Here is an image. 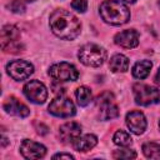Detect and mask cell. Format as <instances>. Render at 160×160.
<instances>
[{
    "label": "cell",
    "mask_w": 160,
    "mask_h": 160,
    "mask_svg": "<svg viewBox=\"0 0 160 160\" xmlns=\"http://www.w3.org/2000/svg\"><path fill=\"white\" fill-rule=\"evenodd\" d=\"M50 29L60 39L72 40L78 38L81 31V24L79 19L68 10L56 9L50 15Z\"/></svg>",
    "instance_id": "cell-1"
},
{
    "label": "cell",
    "mask_w": 160,
    "mask_h": 160,
    "mask_svg": "<svg viewBox=\"0 0 160 160\" xmlns=\"http://www.w3.org/2000/svg\"><path fill=\"white\" fill-rule=\"evenodd\" d=\"M101 19L110 25H124L130 19L129 8L119 0H105L99 8Z\"/></svg>",
    "instance_id": "cell-2"
},
{
    "label": "cell",
    "mask_w": 160,
    "mask_h": 160,
    "mask_svg": "<svg viewBox=\"0 0 160 160\" xmlns=\"http://www.w3.org/2000/svg\"><path fill=\"white\" fill-rule=\"evenodd\" d=\"M78 58L84 65L98 68L106 60V51L98 44H85L79 49Z\"/></svg>",
    "instance_id": "cell-3"
},
{
    "label": "cell",
    "mask_w": 160,
    "mask_h": 160,
    "mask_svg": "<svg viewBox=\"0 0 160 160\" xmlns=\"http://www.w3.org/2000/svg\"><path fill=\"white\" fill-rule=\"evenodd\" d=\"M135 102L141 106H149L160 101V90L146 84H135L132 86Z\"/></svg>",
    "instance_id": "cell-4"
},
{
    "label": "cell",
    "mask_w": 160,
    "mask_h": 160,
    "mask_svg": "<svg viewBox=\"0 0 160 160\" xmlns=\"http://www.w3.org/2000/svg\"><path fill=\"white\" fill-rule=\"evenodd\" d=\"M20 31L14 25H5L1 30V48L6 52L16 54L21 51L22 46L19 42Z\"/></svg>",
    "instance_id": "cell-5"
},
{
    "label": "cell",
    "mask_w": 160,
    "mask_h": 160,
    "mask_svg": "<svg viewBox=\"0 0 160 160\" xmlns=\"http://www.w3.org/2000/svg\"><path fill=\"white\" fill-rule=\"evenodd\" d=\"M49 75L58 82H65V81H75L79 78V71L76 68L69 62H58L50 66Z\"/></svg>",
    "instance_id": "cell-6"
},
{
    "label": "cell",
    "mask_w": 160,
    "mask_h": 160,
    "mask_svg": "<svg viewBox=\"0 0 160 160\" xmlns=\"http://www.w3.org/2000/svg\"><path fill=\"white\" fill-rule=\"evenodd\" d=\"M48 109H49L50 114H52L54 116H58V118H70V116H74L76 112L74 102L65 96L55 98L50 102Z\"/></svg>",
    "instance_id": "cell-7"
},
{
    "label": "cell",
    "mask_w": 160,
    "mask_h": 160,
    "mask_svg": "<svg viewBox=\"0 0 160 160\" xmlns=\"http://www.w3.org/2000/svg\"><path fill=\"white\" fill-rule=\"evenodd\" d=\"M24 95L34 104H44L48 99V90L39 80H30L24 85Z\"/></svg>",
    "instance_id": "cell-8"
},
{
    "label": "cell",
    "mask_w": 160,
    "mask_h": 160,
    "mask_svg": "<svg viewBox=\"0 0 160 160\" xmlns=\"http://www.w3.org/2000/svg\"><path fill=\"white\" fill-rule=\"evenodd\" d=\"M6 71L10 78H12L16 81L25 80L30 78V75L34 72V66L29 61L25 60H14L8 64Z\"/></svg>",
    "instance_id": "cell-9"
},
{
    "label": "cell",
    "mask_w": 160,
    "mask_h": 160,
    "mask_svg": "<svg viewBox=\"0 0 160 160\" xmlns=\"http://www.w3.org/2000/svg\"><path fill=\"white\" fill-rule=\"evenodd\" d=\"M114 96L110 92H102L96 104L100 108V118L102 120H111L118 118L119 115V109L114 104Z\"/></svg>",
    "instance_id": "cell-10"
},
{
    "label": "cell",
    "mask_w": 160,
    "mask_h": 160,
    "mask_svg": "<svg viewBox=\"0 0 160 160\" xmlns=\"http://www.w3.org/2000/svg\"><path fill=\"white\" fill-rule=\"evenodd\" d=\"M126 125L129 130L135 135H141L148 126L145 115L139 110H132L126 114Z\"/></svg>",
    "instance_id": "cell-11"
},
{
    "label": "cell",
    "mask_w": 160,
    "mask_h": 160,
    "mask_svg": "<svg viewBox=\"0 0 160 160\" xmlns=\"http://www.w3.org/2000/svg\"><path fill=\"white\" fill-rule=\"evenodd\" d=\"M20 152L25 159H41L46 154V148L39 142L25 139L20 145Z\"/></svg>",
    "instance_id": "cell-12"
},
{
    "label": "cell",
    "mask_w": 160,
    "mask_h": 160,
    "mask_svg": "<svg viewBox=\"0 0 160 160\" xmlns=\"http://www.w3.org/2000/svg\"><path fill=\"white\" fill-rule=\"evenodd\" d=\"M114 42L124 49H134L139 45V32L134 29H126L114 36Z\"/></svg>",
    "instance_id": "cell-13"
},
{
    "label": "cell",
    "mask_w": 160,
    "mask_h": 160,
    "mask_svg": "<svg viewBox=\"0 0 160 160\" xmlns=\"http://www.w3.org/2000/svg\"><path fill=\"white\" fill-rule=\"evenodd\" d=\"M80 135H81V125L75 121H70L60 126L59 136L64 144H72Z\"/></svg>",
    "instance_id": "cell-14"
},
{
    "label": "cell",
    "mask_w": 160,
    "mask_h": 160,
    "mask_svg": "<svg viewBox=\"0 0 160 160\" xmlns=\"http://www.w3.org/2000/svg\"><path fill=\"white\" fill-rule=\"evenodd\" d=\"M4 110L10 114V115H14V116H19V118H26L29 114H30V110L29 108L20 102L14 96H10L5 101H4V105H2Z\"/></svg>",
    "instance_id": "cell-15"
},
{
    "label": "cell",
    "mask_w": 160,
    "mask_h": 160,
    "mask_svg": "<svg viewBox=\"0 0 160 160\" xmlns=\"http://www.w3.org/2000/svg\"><path fill=\"white\" fill-rule=\"evenodd\" d=\"M96 144H98V138L94 134H86V135H80L72 142V146L75 150L85 152V151H89L90 149H92Z\"/></svg>",
    "instance_id": "cell-16"
},
{
    "label": "cell",
    "mask_w": 160,
    "mask_h": 160,
    "mask_svg": "<svg viewBox=\"0 0 160 160\" xmlns=\"http://www.w3.org/2000/svg\"><path fill=\"white\" fill-rule=\"evenodd\" d=\"M109 68L114 72H124L129 69V59L122 54H115L109 61Z\"/></svg>",
    "instance_id": "cell-17"
},
{
    "label": "cell",
    "mask_w": 160,
    "mask_h": 160,
    "mask_svg": "<svg viewBox=\"0 0 160 160\" xmlns=\"http://www.w3.org/2000/svg\"><path fill=\"white\" fill-rule=\"evenodd\" d=\"M151 68H152L151 61H149V60H140L132 68V76L136 78V79L142 80V79L148 78V75L150 74Z\"/></svg>",
    "instance_id": "cell-18"
},
{
    "label": "cell",
    "mask_w": 160,
    "mask_h": 160,
    "mask_svg": "<svg viewBox=\"0 0 160 160\" xmlns=\"http://www.w3.org/2000/svg\"><path fill=\"white\" fill-rule=\"evenodd\" d=\"M75 98L80 106H86L92 100V92L88 86H80L75 91Z\"/></svg>",
    "instance_id": "cell-19"
},
{
    "label": "cell",
    "mask_w": 160,
    "mask_h": 160,
    "mask_svg": "<svg viewBox=\"0 0 160 160\" xmlns=\"http://www.w3.org/2000/svg\"><path fill=\"white\" fill-rule=\"evenodd\" d=\"M112 140H114V144L118 145V146H120V148H128L132 142V139H131L130 134H128L124 130H118L114 134Z\"/></svg>",
    "instance_id": "cell-20"
},
{
    "label": "cell",
    "mask_w": 160,
    "mask_h": 160,
    "mask_svg": "<svg viewBox=\"0 0 160 160\" xmlns=\"http://www.w3.org/2000/svg\"><path fill=\"white\" fill-rule=\"evenodd\" d=\"M142 152L148 159H160V145L156 142H145Z\"/></svg>",
    "instance_id": "cell-21"
},
{
    "label": "cell",
    "mask_w": 160,
    "mask_h": 160,
    "mask_svg": "<svg viewBox=\"0 0 160 160\" xmlns=\"http://www.w3.org/2000/svg\"><path fill=\"white\" fill-rule=\"evenodd\" d=\"M114 159H135L136 152L130 149H121V150H115L112 152Z\"/></svg>",
    "instance_id": "cell-22"
},
{
    "label": "cell",
    "mask_w": 160,
    "mask_h": 160,
    "mask_svg": "<svg viewBox=\"0 0 160 160\" xmlns=\"http://www.w3.org/2000/svg\"><path fill=\"white\" fill-rule=\"evenodd\" d=\"M6 8L15 14H22L25 11V2L22 0H12L6 5Z\"/></svg>",
    "instance_id": "cell-23"
},
{
    "label": "cell",
    "mask_w": 160,
    "mask_h": 160,
    "mask_svg": "<svg viewBox=\"0 0 160 160\" xmlns=\"http://www.w3.org/2000/svg\"><path fill=\"white\" fill-rule=\"evenodd\" d=\"M71 8L79 12H85L88 9V1L86 0H72Z\"/></svg>",
    "instance_id": "cell-24"
},
{
    "label": "cell",
    "mask_w": 160,
    "mask_h": 160,
    "mask_svg": "<svg viewBox=\"0 0 160 160\" xmlns=\"http://www.w3.org/2000/svg\"><path fill=\"white\" fill-rule=\"evenodd\" d=\"M52 159H68V160H72L74 156L71 154H66V152H59V154H55L52 156Z\"/></svg>",
    "instance_id": "cell-25"
},
{
    "label": "cell",
    "mask_w": 160,
    "mask_h": 160,
    "mask_svg": "<svg viewBox=\"0 0 160 160\" xmlns=\"http://www.w3.org/2000/svg\"><path fill=\"white\" fill-rule=\"evenodd\" d=\"M155 84L160 86V68H159V70H158V72L155 75Z\"/></svg>",
    "instance_id": "cell-26"
},
{
    "label": "cell",
    "mask_w": 160,
    "mask_h": 160,
    "mask_svg": "<svg viewBox=\"0 0 160 160\" xmlns=\"http://www.w3.org/2000/svg\"><path fill=\"white\" fill-rule=\"evenodd\" d=\"M6 140H8V139H6L5 136H2V144H1V146H5V145H6Z\"/></svg>",
    "instance_id": "cell-27"
},
{
    "label": "cell",
    "mask_w": 160,
    "mask_h": 160,
    "mask_svg": "<svg viewBox=\"0 0 160 160\" xmlns=\"http://www.w3.org/2000/svg\"><path fill=\"white\" fill-rule=\"evenodd\" d=\"M122 1H125V2H135L136 0H122Z\"/></svg>",
    "instance_id": "cell-28"
},
{
    "label": "cell",
    "mask_w": 160,
    "mask_h": 160,
    "mask_svg": "<svg viewBox=\"0 0 160 160\" xmlns=\"http://www.w3.org/2000/svg\"><path fill=\"white\" fill-rule=\"evenodd\" d=\"M24 2H32V1H35V0H22Z\"/></svg>",
    "instance_id": "cell-29"
},
{
    "label": "cell",
    "mask_w": 160,
    "mask_h": 160,
    "mask_svg": "<svg viewBox=\"0 0 160 160\" xmlns=\"http://www.w3.org/2000/svg\"><path fill=\"white\" fill-rule=\"evenodd\" d=\"M159 128H160V121H159Z\"/></svg>",
    "instance_id": "cell-30"
},
{
    "label": "cell",
    "mask_w": 160,
    "mask_h": 160,
    "mask_svg": "<svg viewBox=\"0 0 160 160\" xmlns=\"http://www.w3.org/2000/svg\"><path fill=\"white\" fill-rule=\"evenodd\" d=\"M159 6H160V0H159Z\"/></svg>",
    "instance_id": "cell-31"
}]
</instances>
